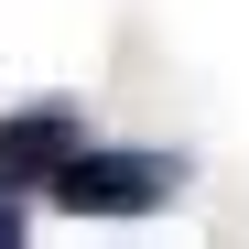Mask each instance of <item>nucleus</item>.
Returning <instances> with one entry per match:
<instances>
[{
  "instance_id": "1",
  "label": "nucleus",
  "mask_w": 249,
  "mask_h": 249,
  "mask_svg": "<svg viewBox=\"0 0 249 249\" xmlns=\"http://www.w3.org/2000/svg\"><path fill=\"white\" fill-rule=\"evenodd\" d=\"M174 184H184V162H162V152H98V141H87L44 195L65 206V217H152Z\"/></svg>"
},
{
  "instance_id": "2",
  "label": "nucleus",
  "mask_w": 249,
  "mask_h": 249,
  "mask_svg": "<svg viewBox=\"0 0 249 249\" xmlns=\"http://www.w3.org/2000/svg\"><path fill=\"white\" fill-rule=\"evenodd\" d=\"M76 152H87V119H76V108H22V119H0V184H11V195L54 184Z\"/></svg>"
},
{
  "instance_id": "3",
  "label": "nucleus",
  "mask_w": 249,
  "mask_h": 249,
  "mask_svg": "<svg viewBox=\"0 0 249 249\" xmlns=\"http://www.w3.org/2000/svg\"><path fill=\"white\" fill-rule=\"evenodd\" d=\"M11 238H22V195L0 184V249H11Z\"/></svg>"
}]
</instances>
